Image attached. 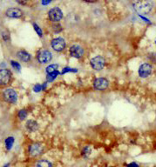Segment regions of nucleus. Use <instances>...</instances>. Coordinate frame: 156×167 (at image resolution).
<instances>
[{
  "mask_svg": "<svg viewBox=\"0 0 156 167\" xmlns=\"http://www.w3.org/2000/svg\"><path fill=\"white\" fill-rule=\"evenodd\" d=\"M155 44H156V39H155Z\"/></svg>",
  "mask_w": 156,
  "mask_h": 167,
  "instance_id": "obj_33",
  "label": "nucleus"
},
{
  "mask_svg": "<svg viewBox=\"0 0 156 167\" xmlns=\"http://www.w3.org/2000/svg\"><path fill=\"white\" fill-rule=\"evenodd\" d=\"M26 128L29 132H34L38 129V122L35 121L33 119H30L26 122Z\"/></svg>",
  "mask_w": 156,
  "mask_h": 167,
  "instance_id": "obj_14",
  "label": "nucleus"
},
{
  "mask_svg": "<svg viewBox=\"0 0 156 167\" xmlns=\"http://www.w3.org/2000/svg\"><path fill=\"white\" fill-rule=\"evenodd\" d=\"M83 1H85L87 3H96L98 0H83Z\"/></svg>",
  "mask_w": 156,
  "mask_h": 167,
  "instance_id": "obj_31",
  "label": "nucleus"
},
{
  "mask_svg": "<svg viewBox=\"0 0 156 167\" xmlns=\"http://www.w3.org/2000/svg\"><path fill=\"white\" fill-rule=\"evenodd\" d=\"M148 58L150 59V60H151L153 63L156 62V54L155 53H150V54L148 55Z\"/></svg>",
  "mask_w": 156,
  "mask_h": 167,
  "instance_id": "obj_26",
  "label": "nucleus"
},
{
  "mask_svg": "<svg viewBox=\"0 0 156 167\" xmlns=\"http://www.w3.org/2000/svg\"><path fill=\"white\" fill-rule=\"evenodd\" d=\"M36 59L38 60V62L41 64H48V63L51 62V59H52V53L46 49H40L37 52Z\"/></svg>",
  "mask_w": 156,
  "mask_h": 167,
  "instance_id": "obj_3",
  "label": "nucleus"
},
{
  "mask_svg": "<svg viewBox=\"0 0 156 167\" xmlns=\"http://www.w3.org/2000/svg\"><path fill=\"white\" fill-rule=\"evenodd\" d=\"M14 143H15V138L14 137H7L4 140V146H5V149L10 151V150L12 149L13 146H14Z\"/></svg>",
  "mask_w": 156,
  "mask_h": 167,
  "instance_id": "obj_16",
  "label": "nucleus"
},
{
  "mask_svg": "<svg viewBox=\"0 0 156 167\" xmlns=\"http://www.w3.org/2000/svg\"><path fill=\"white\" fill-rule=\"evenodd\" d=\"M3 98L8 104H16L17 102V92L12 88H7L3 92Z\"/></svg>",
  "mask_w": 156,
  "mask_h": 167,
  "instance_id": "obj_4",
  "label": "nucleus"
},
{
  "mask_svg": "<svg viewBox=\"0 0 156 167\" xmlns=\"http://www.w3.org/2000/svg\"><path fill=\"white\" fill-rule=\"evenodd\" d=\"M45 151V146L42 143L35 142L31 144L28 146V154L30 157L37 159L38 157L42 156Z\"/></svg>",
  "mask_w": 156,
  "mask_h": 167,
  "instance_id": "obj_2",
  "label": "nucleus"
},
{
  "mask_svg": "<svg viewBox=\"0 0 156 167\" xmlns=\"http://www.w3.org/2000/svg\"><path fill=\"white\" fill-rule=\"evenodd\" d=\"M51 1H52V0H42V2H41V3H42L43 5H47V4H50Z\"/></svg>",
  "mask_w": 156,
  "mask_h": 167,
  "instance_id": "obj_30",
  "label": "nucleus"
},
{
  "mask_svg": "<svg viewBox=\"0 0 156 167\" xmlns=\"http://www.w3.org/2000/svg\"><path fill=\"white\" fill-rule=\"evenodd\" d=\"M109 86V81L105 78H97L93 81V87L97 91H105Z\"/></svg>",
  "mask_w": 156,
  "mask_h": 167,
  "instance_id": "obj_11",
  "label": "nucleus"
},
{
  "mask_svg": "<svg viewBox=\"0 0 156 167\" xmlns=\"http://www.w3.org/2000/svg\"><path fill=\"white\" fill-rule=\"evenodd\" d=\"M33 28L34 30H35V31L37 32V34H38V36L40 37V38H42V36H43V31H42V29L38 26L37 24H35L34 23L33 24Z\"/></svg>",
  "mask_w": 156,
  "mask_h": 167,
  "instance_id": "obj_24",
  "label": "nucleus"
},
{
  "mask_svg": "<svg viewBox=\"0 0 156 167\" xmlns=\"http://www.w3.org/2000/svg\"><path fill=\"white\" fill-rule=\"evenodd\" d=\"M51 46L56 52H61L66 49V43L63 38H55L51 41Z\"/></svg>",
  "mask_w": 156,
  "mask_h": 167,
  "instance_id": "obj_8",
  "label": "nucleus"
},
{
  "mask_svg": "<svg viewBox=\"0 0 156 167\" xmlns=\"http://www.w3.org/2000/svg\"><path fill=\"white\" fill-rule=\"evenodd\" d=\"M63 17V12L59 7H54L48 12V18L52 23H59Z\"/></svg>",
  "mask_w": 156,
  "mask_h": 167,
  "instance_id": "obj_9",
  "label": "nucleus"
},
{
  "mask_svg": "<svg viewBox=\"0 0 156 167\" xmlns=\"http://www.w3.org/2000/svg\"><path fill=\"white\" fill-rule=\"evenodd\" d=\"M84 49L79 45H73L70 46V48H69V54L72 58H74V59H82V57L84 56Z\"/></svg>",
  "mask_w": 156,
  "mask_h": 167,
  "instance_id": "obj_10",
  "label": "nucleus"
},
{
  "mask_svg": "<svg viewBox=\"0 0 156 167\" xmlns=\"http://www.w3.org/2000/svg\"><path fill=\"white\" fill-rule=\"evenodd\" d=\"M2 38H3V40L5 42H7L8 40H10V35L8 33H2Z\"/></svg>",
  "mask_w": 156,
  "mask_h": 167,
  "instance_id": "obj_27",
  "label": "nucleus"
},
{
  "mask_svg": "<svg viewBox=\"0 0 156 167\" xmlns=\"http://www.w3.org/2000/svg\"><path fill=\"white\" fill-rule=\"evenodd\" d=\"M10 165H11V164L7 163V164H5L4 165H3V166H2V167H10Z\"/></svg>",
  "mask_w": 156,
  "mask_h": 167,
  "instance_id": "obj_32",
  "label": "nucleus"
},
{
  "mask_svg": "<svg viewBox=\"0 0 156 167\" xmlns=\"http://www.w3.org/2000/svg\"><path fill=\"white\" fill-rule=\"evenodd\" d=\"M91 153H92V148L89 146H84V147L82 148L81 151H80L81 157L85 159H88L89 157H90V155H91Z\"/></svg>",
  "mask_w": 156,
  "mask_h": 167,
  "instance_id": "obj_17",
  "label": "nucleus"
},
{
  "mask_svg": "<svg viewBox=\"0 0 156 167\" xmlns=\"http://www.w3.org/2000/svg\"><path fill=\"white\" fill-rule=\"evenodd\" d=\"M68 72H74V73H76L78 72V70H77L76 68H71V67H65L63 69V71L62 72L60 73L61 75H64V74H66V73H68Z\"/></svg>",
  "mask_w": 156,
  "mask_h": 167,
  "instance_id": "obj_22",
  "label": "nucleus"
},
{
  "mask_svg": "<svg viewBox=\"0 0 156 167\" xmlns=\"http://www.w3.org/2000/svg\"><path fill=\"white\" fill-rule=\"evenodd\" d=\"M59 67V64H50L49 66L46 67V71L47 74H49V73H51V72H54V71H58Z\"/></svg>",
  "mask_w": 156,
  "mask_h": 167,
  "instance_id": "obj_21",
  "label": "nucleus"
},
{
  "mask_svg": "<svg viewBox=\"0 0 156 167\" xmlns=\"http://www.w3.org/2000/svg\"><path fill=\"white\" fill-rule=\"evenodd\" d=\"M16 2H17V4H20V5H26V4H28L29 0H16Z\"/></svg>",
  "mask_w": 156,
  "mask_h": 167,
  "instance_id": "obj_29",
  "label": "nucleus"
},
{
  "mask_svg": "<svg viewBox=\"0 0 156 167\" xmlns=\"http://www.w3.org/2000/svg\"><path fill=\"white\" fill-rule=\"evenodd\" d=\"M127 167H140V165L137 162H131V163L127 164Z\"/></svg>",
  "mask_w": 156,
  "mask_h": 167,
  "instance_id": "obj_28",
  "label": "nucleus"
},
{
  "mask_svg": "<svg viewBox=\"0 0 156 167\" xmlns=\"http://www.w3.org/2000/svg\"><path fill=\"white\" fill-rule=\"evenodd\" d=\"M59 75V71H54V72H51V73H49V74H47L46 75V82L48 83H51L52 81H54L57 78H58V76Z\"/></svg>",
  "mask_w": 156,
  "mask_h": 167,
  "instance_id": "obj_18",
  "label": "nucleus"
},
{
  "mask_svg": "<svg viewBox=\"0 0 156 167\" xmlns=\"http://www.w3.org/2000/svg\"><path fill=\"white\" fill-rule=\"evenodd\" d=\"M90 65L95 71H101L105 65V59L102 56H96L90 60Z\"/></svg>",
  "mask_w": 156,
  "mask_h": 167,
  "instance_id": "obj_7",
  "label": "nucleus"
},
{
  "mask_svg": "<svg viewBox=\"0 0 156 167\" xmlns=\"http://www.w3.org/2000/svg\"><path fill=\"white\" fill-rule=\"evenodd\" d=\"M11 65H12V67L15 71H20V70H21V65H20V64L16 62V61H14V60H12V61H11Z\"/></svg>",
  "mask_w": 156,
  "mask_h": 167,
  "instance_id": "obj_23",
  "label": "nucleus"
},
{
  "mask_svg": "<svg viewBox=\"0 0 156 167\" xmlns=\"http://www.w3.org/2000/svg\"><path fill=\"white\" fill-rule=\"evenodd\" d=\"M41 91H43L42 84H36L33 86L34 92H40Z\"/></svg>",
  "mask_w": 156,
  "mask_h": 167,
  "instance_id": "obj_25",
  "label": "nucleus"
},
{
  "mask_svg": "<svg viewBox=\"0 0 156 167\" xmlns=\"http://www.w3.org/2000/svg\"><path fill=\"white\" fill-rule=\"evenodd\" d=\"M23 14V12L18 8H9L5 12V15L11 18H20Z\"/></svg>",
  "mask_w": 156,
  "mask_h": 167,
  "instance_id": "obj_12",
  "label": "nucleus"
},
{
  "mask_svg": "<svg viewBox=\"0 0 156 167\" xmlns=\"http://www.w3.org/2000/svg\"><path fill=\"white\" fill-rule=\"evenodd\" d=\"M17 59H19L21 62L24 63H29L32 60V56L29 52H27L26 50H18L17 52Z\"/></svg>",
  "mask_w": 156,
  "mask_h": 167,
  "instance_id": "obj_13",
  "label": "nucleus"
},
{
  "mask_svg": "<svg viewBox=\"0 0 156 167\" xmlns=\"http://www.w3.org/2000/svg\"><path fill=\"white\" fill-rule=\"evenodd\" d=\"M133 6L137 12L146 15L152 11L154 4L151 0H134Z\"/></svg>",
  "mask_w": 156,
  "mask_h": 167,
  "instance_id": "obj_1",
  "label": "nucleus"
},
{
  "mask_svg": "<svg viewBox=\"0 0 156 167\" xmlns=\"http://www.w3.org/2000/svg\"><path fill=\"white\" fill-rule=\"evenodd\" d=\"M28 116V112H27V110L26 109H21V110H19L18 111V112H17V117L19 118V120H25L26 117Z\"/></svg>",
  "mask_w": 156,
  "mask_h": 167,
  "instance_id": "obj_19",
  "label": "nucleus"
},
{
  "mask_svg": "<svg viewBox=\"0 0 156 167\" xmlns=\"http://www.w3.org/2000/svg\"><path fill=\"white\" fill-rule=\"evenodd\" d=\"M51 30L53 31L55 33H59L63 31V27L59 23H53L51 25Z\"/></svg>",
  "mask_w": 156,
  "mask_h": 167,
  "instance_id": "obj_20",
  "label": "nucleus"
},
{
  "mask_svg": "<svg viewBox=\"0 0 156 167\" xmlns=\"http://www.w3.org/2000/svg\"><path fill=\"white\" fill-rule=\"evenodd\" d=\"M153 65L150 63H144L140 64L138 69V74L140 79H147L152 74Z\"/></svg>",
  "mask_w": 156,
  "mask_h": 167,
  "instance_id": "obj_6",
  "label": "nucleus"
},
{
  "mask_svg": "<svg viewBox=\"0 0 156 167\" xmlns=\"http://www.w3.org/2000/svg\"><path fill=\"white\" fill-rule=\"evenodd\" d=\"M35 167H53V164L48 159H41L36 162Z\"/></svg>",
  "mask_w": 156,
  "mask_h": 167,
  "instance_id": "obj_15",
  "label": "nucleus"
},
{
  "mask_svg": "<svg viewBox=\"0 0 156 167\" xmlns=\"http://www.w3.org/2000/svg\"><path fill=\"white\" fill-rule=\"evenodd\" d=\"M12 79V71L6 69L2 68L0 69V86H7L9 84L11 83Z\"/></svg>",
  "mask_w": 156,
  "mask_h": 167,
  "instance_id": "obj_5",
  "label": "nucleus"
}]
</instances>
